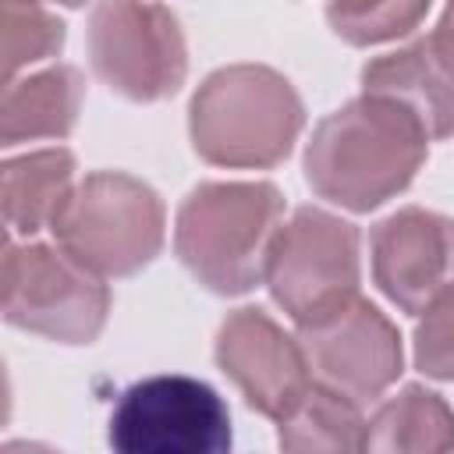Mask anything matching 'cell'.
I'll return each mask as SVG.
<instances>
[{
    "mask_svg": "<svg viewBox=\"0 0 454 454\" xmlns=\"http://www.w3.org/2000/svg\"><path fill=\"white\" fill-rule=\"evenodd\" d=\"M426 128L387 96H358L312 131L305 177L316 195L365 213L411 184L426 160Z\"/></svg>",
    "mask_w": 454,
    "mask_h": 454,
    "instance_id": "6da1fadb",
    "label": "cell"
},
{
    "mask_svg": "<svg viewBox=\"0 0 454 454\" xmlns=\"http://www.w3.org/2000/svg\"><path fill=\"white\" fill-rule=\"evenodd\" d=\"M284 199L266 181H209L177 209L174 248L188 273L216 294H245L266 277Z\"/></svg>",
    "mask_w": 454,
    "mask_h": 454,
    "instance_id": "7a4b0ae2",
    "label": "cell"
},
{
    "mask_svg": "<svg viewBox=\"0 0 454 454\" xmlns=\"http://www.w3.org/2000/svg\"><path fill=\"white\" fill-rule=\"evenodd\" d=\"M305 110L291 82L262 64H234L209 74L192 99V142L216 167H273L280 163Z\"/></svg>",
    "mask_w": 454,
    "mask_h": 454,
    "instance_id": "3957f363",
    "label": "cell"
},
{
    "mask_svg": "<svg viewBox=\"0 0 454 454\" xmlns=\"http://www.w3.org/2000/svg\"><path fill=\"white\" fill-rule=\"evenodd\" d=\"M50 231L60 252L89 273L128 277L163 245V202L138 177L99 170L71 192Z\"/></svg>",
    "mask_w": 454,
    "mask_h": 454,
    "instance_id": "277c9868",
    "label": "cell"
},
{
    "mask_svg": "<svg viewBox=\"0 0 454 454\" xmlns=\"http://www.w3.org/2000/svg\"><path fill=\"white\" fill-rule=\"evenodd\" d=\"M262 280L298 330L344 312L358 301V231L301 206L277 231Z\"/></svg>",
    "mask_w": 454,
    "mask_h": 454,
    "instance_id": "5b68a950",
    "label": "cell"
},
{
    "mask_svg": "<svg viewBox=\"0 0 454 454\" xmlns=\"http://www.w3.org/2000/svg\"><path fill=\"white\" fill-rule=\"evenodd\" d=\"M106 440L114 454H231V411L223 397L181 372L145 376L121 390Z\"/></svg>",
    "mask_w": 454,
    "mask_h": 454,
    "instance_id": "8992f818",
    "label": "cell"
},
{
    "mask_svg": "<svg viewBox=\"0 0 454 454\" xmlns=\"http://www.w3.org/2000/svg\"><path fill=\"white\" fill-rule=\"evenodd\" d=\"M110 312L106 284L67 252L11 245L4 252V319L60 344H89Z\"/></svg>",
    "mask_w": 454,
    "mask_h": 454,
    "instance_id": "52a82bcc",
    "label": "cell"
},
{
    "mask_svg": "<svg viewBox=\"0 0 454 454\" xmlns=\"http://www.w3.org/2000/svg\"><path fill=\"white\" fill-rule=\"evenodd\" d=\"M89 57L114 92L138 103L177 92L188 71L177 18L156 4H99L89 18Z\"/></svg>",
    "mask_w": 454,
    "mask_h": 454,
    "instance_id": "ba28073f",
    "label": "cell"
},
{
    "mask_svg": "<svg viewBox=\"0 0 454 454\" xmlns=\"http://www.w3.org/2000/svg\"><path fill=\"white\" fill-rule=\"evenodd\" d=\"M298 344L312 380L340 390L355 404L380 397L401 372V337L394 323L362 298L316 326H301Z\"/></svg>",
    "mask_w": 454,
    "mask_h": 454,
    "instance_id": "9c48e42d",
    "label": "cell"
},
{
    "mask_svg": "<svg viewBox=\"0 0 454 454\" xmlns=\"http://www.w3.org/2000/svg\"><path fill=\"white\" fill-rule=\"evenodd\" d=\"M216 362L245 401L270 419H284L316 383L309 358L262 309H238L216 333Z\"/></svg>",
    "mask_w": 454,
    "mask_h": 454,
    "instance_id": "30bf717a",
    "label": "cell"
},
{
    "mask_svg": "<svg viewBox=\"0 0 454 454\" xmlns=\"http://www.w3.org/2000/svg\"><path fill=\"white\" fill-rule=\"evenodd\" d=\"M372 277L397 309L422 312L454 284V220L411 206L376 223Z\"/></svg>",
    "mask_w": 454,
    "mask_h": 454,
    "instance_id": "8fae6325",
    "label": "cell"
},
{
    "mask_svg": "<svg viewBox=\"0 0 454 454\" xmlns=\"http://www.w3.org/2000/svg\"><path fill=\"white\" fill-rule=\"evenodd\" d=\"M369 96L401 103L429 138L454 135V28L440 25L408 50L376 57L362 71Z\"/></svg>",
    "mask_w": 454,
    "mask_h": 454,
    "instance_id": "7c38bea8",
    "label": "cell"
},
{
    "mask_svg": "<svg viewBox=\"0 0 454 454\" xmlns=\"http://www.w3.org/2000/svg\"><path fill=\"white\" fill-rule=\"evenodd\" d=\"M82 92H85L82 74L67 64L46 67L25 82H7L0 103L4 145L25 138H64L74 128Z\"/></svg>",
    "mask_w": 454,
    "mask_h": 454,
    "instance_id": "4fadbf2b",
    "label": "cell"
},
{
    "mask_svg": "<svg viewBox=\"0 0 454 454\" xmlns=\"http://www.w3.org/2000/svg\"><path fill=\"white\" fill-rule=\"evenodd\" d=\"M454 450V411L450 404L426 390L404 387L397 397L383 401L362 429L358 454H450Z\"/></svg>",
    "mask_w": 454,
    "mask_h": 454,
    "instance_id": "5bb4252c",
    "label": "cell"
},
{
    "mask_svg": "<svg viewBox=\"0 0 454 454\" xmlns=\"http://www.w3.org/2000/svg\"><path fill=\"white\" fill-rule=\"evenodd\" d=\"M74 160L67 149H43L4 163V223L11 234L53 227L71 199Z\"/></svg>",
    "mask_w": 454,
    "mask_h": 454,
    "instance_id": "9a60e30c",
    "label": "cell"
},
{
    "mask_svg": "<svg viewBox=\"0 0 454 454\" xmlns=\"http://www.w3.org/2000/svg\"><path fill=\"white\" fill-rule=\"evenodd\" d=\"M362 415L351 397L312 383L305 397L280 419L284 454H358L362 450Z\"/></svg>",
    "mask_w": 454,
    "mask_h": 454,
    "instance_id": "2e32d148",
    "label": "cell"
},
{
    "mask_svg": "<svg viewBox=\"0 0 454 454\" xmlns=\"http://www.w3.org/2000/svg\"><path fill=\"white\" fill-rule=\"evenodd\" d=\"M64 43V25L32 4H0V53L4 82H14V71L57 53Z\"/></svg>",
    "mask_w": 454,
    "mask_h": 454,
    "instance_id": "e0dca14e",
    "label": "cell"
},
{
    "mask_svg": "<svg viewBox=\"0 0 454 454\" xmlns=\"http://www.w3.org/2000/svg\"><path fill=\"white\" fill-rule=\"evenodd\" d=\"M426 14H429V4H333L326 7L333 32L355 46L408 35Z\"/></svg>",
    "mask_w": 454,
    "mask_h": 454,
    "instance_id": "ac0fdd59",
    "label": "cell"
},
{
    "mask_svg": "<svg viewBox=\"0 0 454 454\" xmlns=\"http://www.w3.org/2000/svg\"><path fill=\"white\" fill-rule=\"evenodd\" d=\"M415 365L426 376L454 380V284H447L422 309L415 330Z\"/></svg>",
    "mask_w": 454,
    "mask_h": 454,
    "instance_id": "d6986e66",
    "label": "cell"
},
{
    "mask_svg": "<svg viewBox=\"0 0 454 454\" xmlns=\"http://www.w3.org/2000/svg\"><path fill=\"white\" fill-rule=\"evenodd\" d=\"M4 454H57V450H50L43 443H7Z\"/></svg>",
    "mask_w": 454,
    "mask_h": 454,
    "instance_id": "ffe728a7",
    "label": "cell"
},
{
    "mask_svg": "<svg viewBox=\"0 0 454 454\" xmlns=\"http://www.w3.org/2000/svg\"><path fill=\"white\" fill-rule=\"evenodd\" d=\"M443 21H447V25L454 28V7H447V11H443Z\"/></svg>",
    "mask_w": 454,
    "mask_h": 454,
    "instance_id": "44dd1931",
    "label": "cell"
}]
</instances>
